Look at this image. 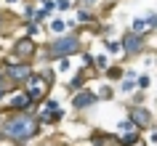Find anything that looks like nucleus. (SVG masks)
<instances>
[{"label":"nucleus","instance_id":"nucleus-1","mask_svg":"<svg viewBox=\"0 0 157 146\" xmlns=\"http://www.w3.org/2000/svg\"><path fill=\"white\" fill-rule=\"evenodd\" d=\"M0 128H3L6 141H11L13 146H27L40 138L43 125L35 112H13V114H3Z\"/></svg>","mask_w":157,"mask_h":146},{"label":"nucleus","instance_id":"nucleus-2","mask_svg":"<svg viewBox=\"0 0 157 146\" xmlns=\"http://www.w3.org/2000/svg\"><path fill=\"white\" fill-rule=\"evenodd\" d=\"M83 51H85V43L80 37V32H67L61 37H51L45 45H40V58L56 64L61 58H72L77 53H83Z\"/></svg>","mask_w":157,"mask_h":146},{"label":"nucleus","instance_id":"nucleus-3","mask_svg":"<svg viewBox=\"0 0 157 146\" xmlns=\"http://www.w3.org/2000/svg\"><path fill=\"white\" fill-rule=\"evenodd\" d=\"M53 77H56V69L53 66H43L40 72H35L29 77V82L24 85V93L32 98V104H43L45 98H51V88H53Z\"/></svg>","mask_w":157,"mask_h":146},{"label":"nucleus","instance_id":"nucleus-4","mask_svg":"<svg viewBox=\"0 0 157 146\" xmlns=\"http://www.w3.org/2000/svg\"><path fill=\"white\" fill-rule=\"evenodd\" d=\"M40 56V45H37V40L35 37H27V35H19V37H13V43H11L8 53H6V58L3 61H32Z\"/></svg>","mask_w":157,"mask_h":146},{"label":"nucleus","instance_id":"nucleus-5","mask_svg":"<svg viewBox=\"0 0 157 146\" xmlns=\"http://www.w3.org/2000/svg\"><path fill=\"white\" fill-rule=\"evenodd\" d=\"M0 69L6 72V77L11 80V85H13V88H24L27 82H29V77L37 72L32 61H3V66H0Z\"/></svg>","mask_w":157,"mask_h":146},{"label":"nucleus","instance_id":"nucleus-6","mask_svg":"<svg viewBox=\"0 0 157 146\" xmlns=\"http://www.w3.org/2000/svg\"><path fill=\"white\" fill-rule=\"evenodd\" d=\"M120 45H123V56L125 58H139V56L147 53L149 40L144 35H136V32H131V29H125V32L120 35Z\"/></svg>","mask_w":157,"mask_h":146},{"label":"nucleus","instance_id":"nucleus-7","mask_svg":"<svg viewBox=\"0 0 157 146\" xmlns=\"http://www.w3.org/2000/svg\"><path fill=\"white\" fill-rule=\"evenodd\" d=\"M35 114H37L43 128L45 125H56V122L64 120V109H61V104H59L56 98H45L43 104H37L35 106Z\"/></svg>","mask_w":157,"mask_h":146},{"label":"nucleus","instance_id":"nucleus-8","mask_svg":"<svg viewBox=\"0 0 157 146\" xmlns=\"http://www.w3.org/2000/svg\"><path fill=\"white\" fill-rule=\"evenodd\" d=\"M128 120L136 130H152L155 128V112L147 104H131L128 106Z\"/></svg>","mask_w":157,"mask_h":146},{"label":"nucleus","instance_id":"nucleus-9","mask_svg":"<svg viewBox=\"0 0 157 146\" xmlns=\"http://www.w3.org/2000/svg\"><path fill=\"white\" fill-rule=\"evenodd\" d=\"M35 104L32 98L24 93V88H16L13 93H11L8 98H6V104L0 106V114H13V112H32Z\"/></svg>","mask_w":157,"mask_h":146},{"label":"nucleus","instance_id":"nucleus-10","mask_svg":"<svg viewBox=\"0 0 157 146\" xmlns=\"http://www.w3.org/2000/svg\"><path fill=\"white\" fill-rule=\"evenodd\" d=\"M99 104V96H96V90L93 88H83V90H77V93H72L69 96V106H72V112H88L91 106Z\"/></svg>","mask_w":157,"mask_h":146},{"label":"nucleus","instance_id":"nucleus-11","mask_svg":"<svg viewBox=\"0 0 157 146\" xmlns=\"http://www.w3.org/2000/svg\"><path fill=\"white\" fill-rule=\"evenodd\" d=\"M91 69L88 66H77L75 69V74L69 77V82H67V93L72 96V93H77V90H83V88H88V80H91Z\"/></svg>","mask_w":157,"mask_h":146},{"label":"nucleus","instance_id":"nucleus-12","mask_svg":"<svg viewBox=\"0 0 157 146\" xmlns=\"http://www.w3.org/2000/svg\"><path fill=\"white\" fill-rule=\"evenodd\" d=\"M88 144L91 146H120V138H117V133L91 130V133H88Z\"/></svg>","mask_w":157,"mask_h":146},{"label":"nucleus","instance_id":"nucleus-13","mask_svg":"<svg viewBox=\"0 0 157 146\" xmlns=\"http://www.w3.org/2000/svg\"><path fill=\"white\" fill-rule=\"evenodd\" d=\"M75 27H77V21H64V19L53 16V19L48 21V27H45V29H48L53 37H61V35H67L69 29H75ZM77 29H80V27H77Z\"/></svg>","mask_w":157,"mask_h":146},{"label":"nucleus","instance_id":"nucleus-14","mask_svg":"<svg viewBox=\"0 0 157 146\" xmlns=\"http://www.w3.org/2000/svg\"><path fill=\"white\" fill-rule=\"evenodd\" d=\"M13 90H16V88L11 85V80H8V77H6V72L0 69V106L6 104V98H8L11 93H13Z\"/></svg>","mask_w":157,"mask_h":146},{"label":"nucleus","instance_id":"nucleus-15","mask_svg":"<svg viewBox=\"0 0 157 146\" xmlns=\"http://www.w3.org/2000/svg\"><path fill=\"white\" fill-rule=\"evenodd\" d=\"M75 21H77V27H80V24H99V16H96V13H91L88 8H77Z\"/></svg>","mask_w":157,"mask_h":146},{"label":"nucleus","instance_id":"nucleus-16","mask_svg":"<svg viewBox=\"0 0 157 146\" xmlns=\"http://www.w3.org/2000/svg\"><path fill=\"white\" fill-rule=\"evenodd\" d=\"M96 96H99V101H112L117 96V90H115L112 82H101L99 88H96Z\"/></svg>","mask_w":157,"mask_h":146},{"label":"nucleus","instance_id":"nucleus-17","mask_svg":"<svg viewBox=\"0 0 157 146\" xmlns=\"http://www.w3.org/2000/svg\"><path fill=\"white\" fill-rule=\"evenodd\" d=\"M117 138H120V146H139V144H144L141 130H133V133H125V136H117Z\"/></svg>","mask_w":157,"mask_h":146},{"label":"nucleus","instance_id":"nucleus-18","mask_svg":"<svg viewBox=\"0 0 157 146\" xmlns=\"http://www.w3.org/2000/svg\"><path fill=\"white\" fill-rule=\"evenodd\" d=\"M104 77H107L109 82H120L125 77V66H120V64H109V69L104 72Z\"/></svg>","mask_w":157,"mask_h":146},{"label":"nucleus","instance_id":"nucleus-19","mask_svg":"<svg viewBox=\"0 0 157 146\" xmlns=\"http://www.w3.org/2000/svg\"><path fill=\"white\" fill-rule=\"evenodd\" d=\"M131 32H136V35H144V37H147V35H149L147 19H144V16H136V19L131 21Z\"/></svg>","mask_w":157,"mask_h":146},{"label":"nucleus","instance_id":"nucleus-20","mask_svg":"<svg viewBox=\"0 0 157 146\" xmlns=\"http://www.w3.org/2000/svg\"><path fill=\"white\" fill-rule=\"evenodd\" d=\"M93 69L99 74H104L109 69V58H107V53H96V61H93Z\"/></svg>","mask_w":157,"mask_h":146},{"label":"nucleus","instance_id":"nucleus-21","mask_svg":"<svg viewBox=\"0 0 157 146\" xmlns=\"http://www.w3.org/2000/svg\"><path fill=\"white\" fill-rule=\"evenodd\" d=\"M40 32H43L40 21H35V19H32V21H24V35H27V37H37Z\"/></svg>","mask_w":157,"mask_h":146},{"label":"nucleus","instance_id":"nucleus-22","mask_svg":"<svg viewBox=\"0 0 157 146\" xmlns=\"http://www.w3.org/2000/svg\"><path fill=\"white\" fill-rule=\"evenodd\" d=\"M11 27V11L8 8H0V35H6Z\"/></svg>","mask_w":157,"mask_h":146},{"label":"nucleus","instance_id":"nucleus-23","mask_svg":"<svg viewBox=\"0 0 157 146\" xmlns=\"http://www.w3.org/2000/svg\"><path fill=\"white\" fill-rule=\"evenodd\" d=\"M133 130H136V128H133V122L128 120V117L117 122V136H125V133H133Z\"/></svg>","mask_w":157,"mask_h":146},{"label":"nucleus","instance_id":"nucleus-24","mask_svg":"<svg viewBox=\"0 0 157 146\" xmlns=\"http://www.w3.org/2000/svg\"><path fill=\"white\" fill-rule=\"evenodd\" d=\"M136 85H139V90H144V93H147L149 85H152V77H149L147 72H141V74H139V80H136Z\"/></svg>","mask_w":157,"mask_h":146},{"label":"nucleus","instance_id":"nucleus-25","mask_svg":"<svg viewBox=\"0 0 157 146\" xmlns=\"http://www.w3.org/2000/svg\"><path fill=\"white\" fill-rule=\"evenodd\" d=\"M53 69H56V74H64V72H72V64H69V58H61L53 64Z\"/></svg>","mask_w":157,"mask_h":146},{"label":"nucleus","instance_id":"nucleus-26","mask_svg":"<svg viewBox=\"0 0 157 146\" xmlns=\"http://www.w3.org/2000/svg\"><path fill=\"white\" fill-rule=\"evenodd\" d=\"M104 45H107V53H123V45H120V40H104Z\"/></svg>","mask_w":157,"mask_h":146},{"label":"nucleus","instance_id":"nucleus-27","mask_svg":"<svg viewBox=\"0 0 157 146\" xmlns=\"http://www.w3.org/2000/svg\"><path fill=\"white\" fill-rule=\"evenodd\" d=\"M147 27H149V32H157V13H147Z\"/></svg>","mask_w":157,"mask_h":146},{"label":"nucleus","instance_id":"nucleus-28","mask_svg":"<svg viewBox=\"0 0 157 146\" xmlns=\"http://www.w3.org/2000/svg\"><path fill=\"white\" fill-rule=\"evenodd\" d=\"M53 3H56V11H69V8H75L72 0H53Z\"/></svg>","mask_w":157,"mask_h":146},{"label":"nucleus","instance_id":"nucleus-29","mask_svg":"<svg viewBox=\"0 0 157 146\" xmlns=\"http://www.w3.org/2000/svg\"><path fill=\"white\" fill-rule=\"evenodd\" d=\"M75 3H77V8H96V3H99V0H75Z\"/></svg>","mask_w":157,"mask_h":146},{"label":"nucleus","instance_id":"nucleus-30","mask_svg":"<svg viewBox=\"0 0 157 146\" xmlns=\"http://www.w3.org/2000/svg\"><path fill=\"white\" fill-rule=\"evenodd\" d=\"M149 144H152V146H157V130H155V128L149 130Z\"/></svg>","mask_w":157,"mask_h":146},{"label":"nucleus","instance_id":"nucleus-31","mask_svg":"<svg viewBox=\"0 0 157 146\" xmlns=\"http://www.w3.org/2000/svg\"><path fill=\"white\" fill-rule=\"evenodd\" d=\"M13 3H16V6H24L27 0H6V6H13Z\"/></svg>","mask_w":157,"mask_h":146},{"label":"nucleus","instance_id":"nucleus-32","mask_svg":"<svg viewBox=\"0 0 157 146\" xmlns=\"http://www.w3.org/2000/svg\"><path fill=\"white\" fill-rule=\"evenodd\" d=\"M0 66H3V48H0Z\"/></svg>","mask_w":157,"mask_h":146},{"label":"nucleus","instance_id":"nucleus-33","mask_svg":"<svg viewBox=\"0 0 157 146\" xmlns=\"http://www.w3.org/2000/svg\"><path fill=\"white\" fill-rule=\"evenodd\" d=\"M141 146H147V144H141Z\"/></svg>","mask_w":157,"mask_h":146}]
</instances>
